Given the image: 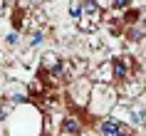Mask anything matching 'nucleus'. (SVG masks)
<instances>
[{
    "label": "nucleus",
    "mask_w": 146,
    "mask_h": 136,
    "mask_svg": "<svg viewBox=\"0 0 146 136\" xmlns=\"http://www.w3.org/2000/svg\"><path fill=\"white\" fill-rule=\"evenodd\" d=\"M102 134L104 136H119L121 134V124L114 121V119H107L104 124H102Z\"/></svg>",
    "instance_id": "f257e3e1"
},
{
    "label": "nucleus",
    "mask_w": 146,
    "mask_h": 136,
    "mask_svg": "<svg viewBox=\"0 0 146 136\" xmlns=\"http://www.w3.org/2000/svg\"><path fill=\"white\" fill-rule=\"evenodd\" d=\"M62 129L67 131V134H79V124L74 119H64V124H62Z\"/></svg>",
    "instance_id": "f03ea898"
},
{
    "label": "nucleus",
    "mask_w": 146,
    "mask_h": 136,
    "mask_svg": "<svg viewBox=\"0 0 146 136\" xmlns=\"http://www.w3.org/2000/svg\"><path fill=\"white\" fill-rule=\"evenodd\" d=\"M124 74H126V64H124V60H116L114 62V77L116 79H124Z\"/></svg>",
    "instance_id": "7ed1b4c3"
},
{
    "label": "nucleus",
    "mask_w": 146,
    "mask_h": 136,
    "mask_svg": "<svg viewBox=\"0 0 146 136\" xmlns=\"http://www.w3.org/2000/svg\"><path fill=\"white\" fill-rule=\"evenodd\" d=\"M69 15H74V17L82 15V3H69Z\"/></svg>",
    "instance_id": "20e7f679"
},
{
    "label": "nucleus",
    "mask_w": 146,
    "mask_h": 136,
    "mask_svg": "<svg viewBox=\"0 0 146 136\" xmlns=\"http://www.w3.org/2000/svg\"><path fill=\"white\" fill-rule=\"evenodd\" d=\"M129 5V0H114V8H126Z\"/></svg>",
    "instance_id": "39448f33"
},
{
    "label": "nucleus",
    "mask_w": 146,
    "mask_h": 136,
    "mask_svg": "<svg viewBox=\"0 0 146 136\" xmlns=\"http://www.w3.org/2000/svg\"><path fill=\"white\" fill-rule=\"evenodd\" d=\"M8 42H10V45H15V42H17V32H15V35H8Z\"/></svg>",
    "instance_id": "423d86ee"
}]
</instances>
